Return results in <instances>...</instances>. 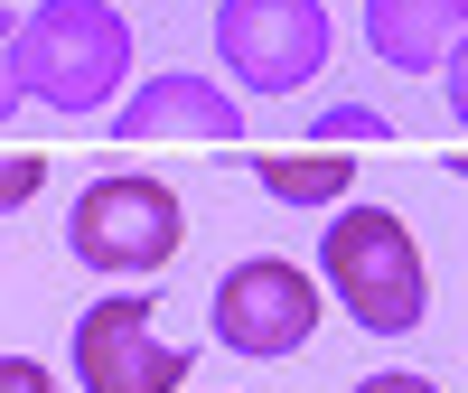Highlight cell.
Listing matches in <instances>:
<instances>
[{
  "label": "cell",
  "mask_w": 468,
  "mask_h": 393,
  "mask_svg": "<svg viewBox=\"0 0 468 393\" xmlns=\"http://www.w3.org/2000/svg\"><path fill=\"white\" fill-rule=\"evenodd\" d=\"M319 271H328L337 309L366 337H412L421 309H431V271H421V244L394 207H337L328 244H319Z\"/></svg>",
  "instance_id": "obj_2"
},
{
  "label": "cell",
  "mask_w": 468,
  "mask_h": 393,
  "mask_svg": "<svg viewBox=\"0 0 468 393\" xmlns=\"http://www.w3.org/2000/svg\"><path fill=\"white\" fill-rule=\"evenodd\" d=\"M216 337L234 356H300L309 328H319V281L291 262V253H253L216 281Z\"/></svg>",
  "instance_id": "obj_6"
},
{
  "label": "cell",
  "mask_w": 468,
  "mask_h": 393,
  "mask_svg": "<svg viewBox=\"0 0 468 393\" xmlns=\"http://www.w3.org/2000/svg\"><path fill=\"white\" fill-rule=\"evenodd\" d=\"M441 75H450V112H459V132H468V37L450 48V66H441Z\"/></svg>",
  "instance_id": "obj_14"
},
{
  "label": "cell",
  "mask_w": 468,
  "mask_h": 393,
  "mask_svg": "<svg viewBox=\"0 0 468 393\" xmlns=\"http://www.w3.org/2000/svg\"><path fill=\"white\" fill-rule=\"evenodd\" d=\"M356 393H441V384H431V375H403V366H394V375H366Z\"/></svg>",
  "instance_id": "obj_15"
},
{
  "label": "cell",
  "mask_w": 468,
  "mask_h": 393,
  "mask_svg": "<svg viewBox=\"0 0 468 393\" xmlns=\"http://www.w3.org/2000/svg\"><path fill=\"white\" fill-rule=\"evenodd\" d=\"M468 37V0H366V48L394 75H441Z\"/></svg>",
  "instance_id": "obj_8"
},
{
  "label": "cell",
  "mask_w": 468,
  "mask_h": 393,
  "mask_svg": "<svg viewBox=\"0 0 468 393\" xmlns=\"http://www.w3.org/2000/svg\"><path fill=\"white\" fill-rule=\"evenodd\" d=\"M37 178H48V160H37V150H0V216H19L28 196H37Z\"/></svg>",
  "instance_id": "obj_10"
},
{
  "label": "cell",
  "mask_w": 468,
  "mask_h": 393,
  "mask_svg": "<svg viewBox=\"0 0 468 393\" xmlns=\"http://www.w3.org/2000/svg\"><path fill=\"white\" fill-rule=\"evenodd\" d=\"M178 234H187V207H178L169 178H132V169H112V178H94L85 196H75V216H66V253L85 262V271L141 281V271H160V262L178 253Z\"/></svg>",
  "instance_id": "obj_3"
},
{
  "label": "cell",
  "mask_w": 468,
  "mask_h": 393,
  "mask_svg": "<svg viewBox=\"0 0 468 393\" xmlns=\"http://www.w3.org/2000/svg\"><path fill=\"white\" fill-rule=\"evenodd\" d=\"M216 48L244 94H300L328 66V0H225Z\"/></svg>",
  "instance_id": "obj_4"
},
{
  "label": "cell",
  "mask_w": 468,
  "mask_h": 393,
  "mask_svg": "<svg viewBox=\"0 0 468 393\" xmlns=\"http://www.w3.org/2000/svg\"><path fill=\"white\" fill-rule=\"evenodd\" d=\"M319 132H328V150H346V141H366V132H384V112H366V103H337L328 122H319Z\"/></svg>",
  "instance_id": "obj_12"
},
{
  "label": "cell",
  "mask_w": 468,
  "mask_h": 393,
  "mask_svg": "<svg viewBox=\"0 0 468 393\" xmlns=\"http://www.w3.org/2000/svg\"><path fill=\"white\" fill-rule=\"evenodd\" d=\"M112 132L122 141H234L244 132V112L216 75H150L141 94L112 103Z\"/></svg>",
  "instance_id": "obj_7"
},
{
  "label": "cell",
  "mask_w": 468,
  "mask_h": 393,
  "mask_svg": "<svg viewBox=\"0 0 468 393\" xmlns=\"http://www.w3.org/2000/svg\"><path fill=\"white\" fill-rule=\"evenodd\" d=\"M253 178L282 196V207H328V196L356 187V160H346V150H262Z\"/></svg>",
  "instance_id": "obj_9"
},
{
  "label": "cell",
  "mask_w": 468,
  "mask_h": 393,
  "mask_svg": "<svg viewBox=\"0 0 468 393\" xmlns=\"http://www.w3.org/2000/svg\"><path fill=\"white\" fill-rule=\"evenodd\" d=\"M19 112V10H0V122Z\"/></svg>",
  "instance_id": "obj_11"
},
{
  "label": "cell",
  "mask_w": 468,
  "mask_h": 393,
  "mask_svg": "<svg viewBox=\"0 0 468 393\" xmlns=\"http://www.w3.org/2000/svg\"><path fill=\"white\" fill-rule=\"evenodd\" d=\"M132 75V28L112 0H37L19 10V94H37L48 112H103L122 103Z\"/></svg>",
  "instance_id": "obj_1"
},
{
  "label": "cell",
  "mask_w": 468,
  "mask_h": 393,
  "mask_svg": "<svg viewBox=\"0 0 468 393\" xmlns=\"http://www.w3.org/2000/svg\"><path fill=\"white\" fill-rule=\"evenodd\" d=\"M75 384L85 393H178L187 384V346L160 337L141 291H103L75 319Z\"/></svg>",
  "instance_id": "obj_5"
},
{
  "label": "cell",
  "mask_w": 468,
  "mask_h": 393,
  "mask_svg": "<svg viewBox=\"0 0 468 393\" xmlns=\"http://www.w3.org/2000/svg\"><path fill=\"white\" fill-rule=\"evenodd\" d=\"M450 169H459V178H468V150H459V160H450Z\"/></svg>",
  "instance_id": "obj_16"
},
{
  "label": "cell",
  "mask_w": 468,
  "mask_h": 393,
  "mask_svg": "<svg viewBox=\"0 0 468 393\" xmlns=\"http://www.w3.org/2000/svg\"><path fill=\"white\" fill-rule=\"evenodd\" d=\"M0 393H57V375L37 356H0Z\"/></svg>",
  "instance_id": "obj_13"
}]
</instances>
